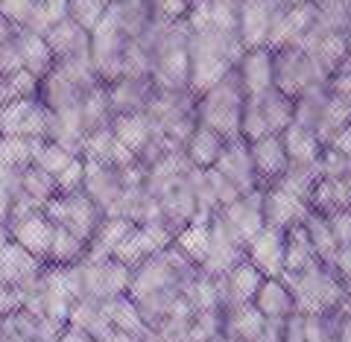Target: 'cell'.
<instances>
[{
  "label": "cell",
  "instance_id": "obj_1",
  "mask_svg": "<svg viewBox=\"0 0 351 342\" xmlns=\"http://www.w3.org/2000/svg\"><path fill=\"white\" fill-rule=\"evenodd\" d=\"M191 53V94H208L219 85L234 64L246 56V47L240 44V36L226 32H191L188 38Z\"/></svg>",
  "mask_w": 351,
  "mask_h": 342
},
{
  "label": "cell",
  "instance_id": "obj_2",
  "mask_svg": "<svg viewBox=\"0 0 351 342\" xmlns=\"http://www.w3.org/2000/svg\"><path fill=\"white\" fill-rule=\"evenodd\" d=\"M243 108H246L243 85H240V76L232 71L219 85H214L208 94H202L199 106H196V114H199V126L214 129L226 141H234L240 138Z\"/></svg>",
  "mask_w": 351,
  "mask_h": 342
},
{
  "label": "cell",
  "instance_id": "obj_3",
  "mask_svg": "<svg viewBox=\"0 0 351 342\" xmlns=\"http://www.w3.org/2000/svg\"><path fill=\"white\" fill-rule=\"evenodd\" d=\"M281 281L290 286L299 316H328L348 299L339 275L328 267L311 269L304 275H284Z\"/></svg>",
  "mask_w": 351,
  "mask_h": 342
},
{
  "label": "cell",
  "instance_id": "obj_4",
  "mask_svg": "<svg viewBox=\"0 0 351 342\" xmlns=\"http://www.w3.org/2000/svg\"><path fill=\"white\" fill-rule=\"evenodd\" d=\"M129 41H132V36L123 29L120 18L108 9L106 18L91 32V62H94V71L103 85L106 82L112 85L123 76V53H126Z\"/></svg>",
  "mask_w": 351,
  "mask_h": 342
},
{
  "label": "cell",
  "instance_id": "obj_5",
  "mask_svg": "<svg viewBox=\"0 0 351 342\" xmlns=\"http://www.w3.org/2000/svg\"><path fill=\"white\" fill-rule=\"evenodd\" d=\"M44 214L50 217L53 225L68 228L71 234H76L85 243H91V237L97 234V228H100V223L106 219L103 208L97 205L85 191H76V193H68V196L59 193L56 199L44 208Z\"/></svg>",
  "mask_w": 351,
  "mask_h": 342
},
{
  "label": "cell",
  "instance_id": "obj_6",
  "mask_svg": "<svg viewBox=\"0 0 351 342\" xmlns=\"http://www.w3.org/2000/svg\"><path fill=\"white\" fill-rule=\"evenodd\" d=\"M53 114L47 106L36 97L27 100H12L0 108V138H32V141H50Z\"/></svg>",
  "mask_w": 351,
  "mask_h": 342
},
{
  "label": "cell",
  "instance_id": "obj_7",
  "mask_svg": "<svg viewBox=\"0 0 351 342\" xmlns=\"http://www.w3.org/2000/svg\"><path fill=\"white\" fill-rule=\"evenodd\" d=\"M316 21H319V9H316L313 0H304V3L290 6V9L276 6L267 50L278 53V50H287V47H299V41L316 27Z\"/></svg>",
  "mask_w": 351,
  "mask_h": 342
},
{
  "label": "cell",
  "instance_id": "obj_8",
  "mask_svg": "<svg viewBox=\"0 0 351 342\" xmlns=\"http://www.w3.org/2000/svg\"><path fill=\"white\" fill-rule=\"evenodd\" d=\"M246 260V246L240 243L219 211L211 219V249H208V260L202 263V272L211 278H226L232 269H237Z\"/></svg>",
  "mask_w": 351,
  "mask_h": 342
},
{
  "label": "cell",
  "instance_id": "obj_9",
  "mask_svg": "<svg viewBox=\"0 0 351 342\" xmlns=\"http://www.w3.org/2000/svg\"><path fill=\"white\" fill-rule=\"evenodd\" d=\"M246 260L263 272V278L281 281L287 272V231L267 225L246 246Z\"/></svg>",
  "mask_w": 351,
  "mask_h": 342
},
{
  "label": "cell",
  "instance_id": "obj_10",
  "mask_svg": "<svg viewBox=\"0 0 351 342\" xmlns=\"http://www.w3.org/2000/svg\"><path fill=\"white\" fill-rule=\"evenodd\" d=\"M313 85L319 82H316V73L307 53H302L299 47H287L276 53V88L281 94H287L290 100H299Z\"/></svg>",
  "mask_w": 351,
  "mask_h": 342
},
{
  "label": "cell",
  "instance_id": "obj_11",
  "mask_svg": "<svg viewBox=\"0 0 351 342\" xmlns=\"http://www.w3.org/2000/svg\"><path fill=\"white\" fill-rule=\"evenodd\" d=\"M276 0H243L237 6V36L246 50H263L269 44Z\"/></svg>",
  "mask_w": 351,
  "mask_h": 342
},
{
  "label": "cell",
  "instance_id": "obj_12",
  "mask_svg": "<svg viewBox=\"0 0 351 342\" xmlns=\"http://www.w3.org/2000/svg\"><path fill=\"white\" fill-rule=\"evenodd\" d=\"M219 217L226 219V225L232 228V234L249 246L263 228H267V219H263V191H252L249 196H240L234 205H228L219 211Z\"/></svg>",
  "mask_w": 351,
  "mask_h": 342
},
{
  "label": "cell",
  "instance_id": "obj_13",
  "mask_svg": "<svg viewBox=\"0 0 351 342\" xmlns=\"http://www.w3.org/2000/svg\"><path fill=\"white\" fill-rule=\"evenodd\" d=\"M9 234L18 246H24L32 258L38 260H50V249H53V234H56V225L50 223V217L44 211H32L27 217L9 223Z\"/></svg>",
  "mask_w": 351,
  "mask_h": 342
},
{
  "label": "cell",
  "instance_id": "obj_14",
  "mask_svg": "<svg viewBox=\"0 0 351 342\" xmlns=\"http://www.w3.org/2000/svg\"><path fill=\"white\" fill-rule=\"evenodd\" d=\"M214 170L223 173L240 191V196H249L252 191H258V173H255V164H252L249 141H243V138H234L226 143V149Z\"/></svg>",
  "mask_w": 351,
  "mask_h": 342
},
{
  "label": "cell",
  "instance_id": "obj_15",
  "mask_svg": "<svg viewBox=\"0 0 351 342\" xmlns=\"http://www.w3.org/2000/svg\"><path fill=\"white\" fill-rule=\"evenodd\" d=\"M237 76L249 100L269 94L276 88V56H272V50H246V56L240 59Z\"/></svg>",
  "mask_w": 351,
  "mask_h": 342
},
{
  "label": "cell",
  "instance_id": "obj_16",
  "mask_svg": "<svg viewBox=\"0 0 351 342\" xmlns=\"http://www.w3.org/2000/svg\"><path fill=\"white\" fill-rule=\"evenodd\" d=\"M126 184H123V170L103 167L91 158H85V193L103 208V214L108 217L114 211V205L120 202Z\"/></svg>",
  "mask_w": 351,
  "mask_h": 342
},
{
  "label": "cell",
  "instance_id": "obj_17",
  "mask_svg": "<svg viewBox=\"0 0 351 342\" xmlns=\"http://www.w3.org/2000/svg\"><path fill=\"white\" fill-rule=\"evenodd\" d=\"M307 217H311V208L299 196L281 191V187L263 191V219H267V225L290 231L295 225H304Z\"/></svg>",
  "mask_w": 351,
  "mask_h": 342
},
{
  "label": "cell",
  "instance_id": "obj_18",
  "mask_svg": "<svg viewBox=\"0 0 351 342\" xmlns=\"http://www.w3.org/2000/svg\"><path fill=\"white\" fill-rule=\"evenodd\" d=\"M112 132H114V138L132 152V156H138V158L144 156V152L149 149V143L161 135L158 126L152 123V117H149L147 112L114 114V120H112Z\"/></svg>",
  "mask_w": 351,
  "mask_h": 342
},
{
  "label": "cell",
  "instance_id": "obj_19",
  "mask_svg": "<svg viewBox=\"0 0 351 342\" xmlns=\"http://www.w3.org/2000/svg\"><path fill=\"white\" fill-rule=\"evenodd\" d=\"M249 152H252L255 173L261 175V179H267L269 184H276L281 175L290 170V158H287V149H284L281 135H267V138L252 141Z\"/></svg>",
  "mask_w": 351,
  "mask_h": 342
},
{
  "label": "cell",
  "instance_id": "obj_20",
  "mask_svg": "<svg viewBox=\"0 0 351 342\" xmlns=\"http://www.w3.org/2000/svg\"><path fill=\"white\" fill-rule=\"evenodd\" d=\"M82 158H91L103 167H114V170H126L138 161V156L132 152L114 138L112 129H100V132H91L85 138V149H82Z\"/></svg>",
  "mask_w": 351,
  "mask_h": 342
},
{
  "label": "cell",
  "instance_id": "obj_21",
  "mask_svg": "<svg viewBox=\"0 0 351 342\" xmlns=\"http://www.w3.org/2000/svg\"><path fill=\"white\" fill-rule=\"evenodd\" d=\"M44 38H47L56 62H71V59H80V56H91V32H85L71 18H64L62 24H56Z\"/></svg>",
  "mask_w": 351,
  "mask_h": 342
},
{
  "label": "cell",
  "instance_id": "obj_22",
  "mask_svg": "<svg viewBox=\"0 0 351 342\" xmlns=\"http://www.w3.org/2000/svg\"><path fill=\"white\" fill-rule=\"evenodd\" d=\"M41 94H44L41 103L47 106L53 114H64V112H76V108H80L85 91L71 80L62 64H56L53 73L41 82Z\"/></svg>",
  "mask_w": 351,
  "mask_h": 342
},
{
  "label": "cell",
  "instance_id": "obj_23",
  "mask_svg": "<svg viewBox=\"0 0 351 342\" xmlns=\"http://www.w3.org/2000/svg\"><path fill=\"white\" fill-rule=\"evenodd\" d=\"M15 44H18L21 59H24V71H29L38 82L47 80V76L53 73V68H56V56H53L47 38L38 36V32H32V29L21 27L18 36H15Z\"/></svg>",
  "mask_w": 351,
  "mask_h": 342
},
{
  "label": "cell",
  "instance_id": "obj_24",
  "mask_svg": "<svg viewBox=\"0 0 351 342\" xmlns=\"http://www.w3.org/2000/svg\"><path fill=\"white\" fill-rule=\"evenodd\" d=\"M211 219H214L211 211H196V217L179 231V237L173 243L196 267H202L208 260V249H211Z\"/></svg>",
  "mask_w": 351,
  "mask_h": 342
},
{
  "label": "cell",
  "instance_id": "obj_25",
  "mask_svg": "<svg viewBox=\"0 0 351 342\" xmlns=\"http://www.w3.org/2000/svg\"><path fill=\"white\" fill-rule=\"evenodd\" d=\"M152 91H156V82L152 80H129V76H120L117 82L108 85V103H112L114 114H135V112H144L147 108Z\"/></svg>",
  "mask_w": 351,
  "mask_h": 342
},
{
  "label": "cell",
  "instance_id": "obj_26",
  "mask_svg": "<svg viewBox=\"0 0 351 342\" xmlns=\"http://www.w3.org/2000/svg\"><path fill=\"white\" fill-rule=\"evenodd\" d=\"M281 141H284V149H287L290 164H295V167H313V164L322 161V143L313 129L293 123L281 135Z\"/></svg>",
  "mask_w": 351,
  "mask_h": 342
},
{
  "label": "cell",
  "instance_id": "obj_27",
  "mask_svg": "<svg viewBox=\"0 0 351 342\" xmlns=\"http://www.w3.org/2000/svg\"><path fill=\"white\" fill-rule=\"evenodd\" d=\"M252 304H255L267 319H281V322H287L290 316H295V302H293L290 286L284 281H276V278H267L261 284V290H258Z\"/></svg>",
  "mask_w": 351,
  "mask_h": 342
},
{
  "label": "cell",
  "instance_id": "obj_28",
  "mask_svg": "<svg viewBox=\"0 0 351 342\" xmlns=\"http://www.w3.org/2000/svg\"><path fill=\"white\" fill-rule=\"evenodd\" d=\"M304 231H307V237H311V243H313L316 258H319L328 269H337V267H339V255H343V249H339V243H337V237H334L328 217L311 211V217L304 219Z\"/></svg>",
  "mask_w": 351,
  "mask_h": 342
},
{
  "label": "cell",
  "instance_id": "obj_29",
  "mask_svg": "<svg viewBox=\"0 0 351 342\" xmlns=\"http://www.w3.org/2000/svg\"><path fill=\"white\" fill-rule=\"evenodd\" d=\"M258 108L263 114V123H267L269 135H284L293 123H295V100H290L287 94H281L278 88H272L269 94L258 97Z\"/></svg>",
  "mask_w": 351,
  "mask_h": 342
},
{
  "label": "cell",
  "instance_id": "obj_30",
  "mask_svg": "<svg viewBox=\"0 0 351 342\" xmlns=\"http://www.w3.org/2000/svg\"><path fill=\"white\" fill-rule=\"evenodd\" d=\"M132 228L135 225H132L129 219H123V217H106L100 223V228H97V234L91 237V243H88V255L85 258H91V260L114 258L117 246L123 243V237L129 234Z\"/></svg>",
  "mask_w": 351,
  "mask_h": 342
},
{
  "label": "cell",
  "instance_id": "obj_31",
  "mask_svg": "<svg viewBox=\"0 0 351 342\" xmlns=\"http://www.w3.org/2000/svg\"><path fill=\"white\" fill-rule=\"evenodd\" d=\"M263 325H267V316L255 304H237L232 310H226L223 334L237 342H258Z\"/></svg>",
  "mask_w": 351,
  "mask_h": 342
},
{
  "label": "cell",
  "instance_id": "obj_32",
  "mask_svg": "<svg viewBox=\"0 0 351 342\" xmlns=\"http://www.w3.org/2000/svg\"><path fill=\"white\" fill-rule=\"evenodd\" d=\"M80 114H82L85 135L100 132V129H112L114 112H112V103H108V85H97V88H91V91L82 94Z\"/></svg>",
  "mask_w": 351,
  "mask_h": 342
},
{
  "label": "cell",
  "instance_id": "obj_33",
  "mask_svg": "<svg viewBox=\"0 0 351 342\" xmlns=\"http://www.w3.org/2000/svg\"><path fill=\"white\" fill-rule=\"evenodd\" d=\"M226 138H219L214 129H205L199 126L191 135L188 141V147H184V156H188V161L193 164V167H199V170H211L217 167V161L219 156H223V149H226Z\"/></svg>",
  "mask_w": 351,
  "mask_h": 342
},
{
  "label": "cell",
  "instance_id": "obj_34",
  "mask_svg": "<svg viewBox=\"0 0 351 342\" xmlns=\"http://www.w3.org/2000/svg\"><path fill=\"white\" fill-rule=\"evenodd\" d=\"M106 310V319L112 322L114 330H123V334L135 337V339H144L149 334V325L144 322V316H141L138 304L129 299V295H120V299H112L103 304Z\"/></svg>",
  "mask_w": 351,
  "mask_h": 342
},
{
  "label": "cell",
  "instance_id": "obj_35",
  "mask_svg": "<svg viewBox=\"0 0 351 342\" xmlns=\"http://www.w3.org/2000/svg\"><path fill=\"white\" fill-rule=\"evenodd\" d=\"M311 202L316 208V214L334 217L339 211H348L351 208V175H346V179H322L316 184Z\"/></svg>",
  "mask_w": 351,
  "mask_h": 342
},
{
  "label": "cell",
  "instance_id": "obj_36",
  "mask_svg": "<svg viewBox=\"0 0 351 342\" xmlns=\"http://www.w3.org/2000/svg\"><path fill=\"white\" fill-rule=\"evenodd\" d=\"M325 263L316 258L313 243L307 237L304 225H295L287 231V272L284 275H304L311 269H319Z\"/></svg>",
  "mask_w": 351,
  "mask_h": 342
},
{
  "label": "cell",
  "instance_id": "obj_37",
  "mask_svg": "<svg viewBox=\"0 0 351 342\" xmlns=\"http://www.w3.org/2000/svg\"><path fill=\"white\" fill-rule=\"evenodd\" d=\"M348 126H351V106L331 94L325 103V112L319 117V126H316V138H319L322 147H334V141L343 135Z\"/></svg>",
  "mask_w": 351,
  "mask_h": 342
},
{
  "label": "cell",
  "instance_id": "obj_38",
  "mask_svg": "<svg viewBox=\"0 0 351 342\" xmlns=\"http://www.w3.org/2000/svg\"><path fill=\"white\" fill-rule=\"evenodd\" d=\"M307 56L319 64L328 76H334L348 62V41L343 32H328V36H322L313 44V50L307 53Z\"/></svg>",
  "mask_w": 351,
  "mask_h": 342
},
{
  "label": "cell",
  "instance_id": "obj_39",
  "mask_svg": "<svg viewBox=\"0 0 351 342\" xmlns=\"http://www.w3.org/2000/svg\"><path fill=\"white\" fill-rule=\"evenodd\" d=\"M68 325L85 330V334H91L94 339H100V337H106L108 330H112V322L106 319L103 304H100V302H94V299L76 302V304H73V310H71V316H68Z\"/></svg>",
  "mask_w": 351,
  "mask_h": 342
},
{
  "label": "cell",
  "instance_id": "obj_40",
  "mask_svg": "<svg viewBox=\"0 0 351 342\" xmlns=\"http://www.w3.org/2000/svg\"><path fill=\"white\" fill-rule=\"evenodd\" d=\"M88 255V243L80 240L76 234H71L68 228L56 225V234H53V249H50V260L56 267H73V263L85 260Z\"/></svg>",
  "mask_w": 351,
  "mask_h": 342
},
{
  "label": "cell",
  "instance_id": "obj_41",
  "mask_svg": "<svg viewBox=\"0 0 351 342\" xmlns=\"http://www.w3.org/2000/svg\"><path fill=\"white\" fill-rule=\"evenodd\" d=\"M76 158H80V156H73L71 149H64L62 143H56V141H38L36 156H32V164H36V167H41L44 173H50L53 179H56V175H59L62 170H68Z\"/></svg>",
  "mask_w": 351,
  "mask_h": 342
},
{
  "label": "cell",
  "instance_id": "obj_42",
  "mask_svg": "<svg viewBox=\"0 0 351 342\" xmlns=\"http://www.w3.org/2000/svg\"><path fill=\"white\" fill-rule=\"evenodd\" d=\"M64 18H68V0H38L24 29H32V32H38V36H47V32L56 24H62Z\"/></svg>",
  "mask_w": 351,
  "mask_h": 342
},
{
  "label": "cell",
  "instance_id": "obj_43",
  "mask_svg": "<svg viewBox=\"0 0 351 342\" xmlns=\"http://www.w3.org/2000/svg\"><path fill=\"white\" fill-rule=\"evenodd\" d=\"M21 191H24L29 199H36L41 211L59 196L56 179H53L50 173H44L41 167H36V164H32V167H27V173H24V187H21Z\"/></svg>",
  "mask_w": 351,
  "mask_h": 342
},
{
  "label": "cell",
  "instance_id": "obj_44",
  "mask_svg": "<svg viewBox=\"0 0 351 342\" xmlns=\"http://www.w3.org/2000/svg\"><path fill=\"white\" fill-rule=\"evenodd\" d=\"M325 103H328V94L322 91V85L307 88L299 100H295V123L316 132V126H319V117L325 112Z\"/></svg>",
  "mask_w": 351,
  "mask_h": 342
},
{
  "label": "cell",
  "instance_id": "obj_45",
  "mask_svg": "<svg viewBox=\"0 0 351 342\" xmlns=\"http://www.w3.org/2000/svg\"><path fill=\"white\" fill-rule=\"evenodd\" d=\"M38 141L32 138H0V161L9 167L27 170L32 167V156H36Z\"/></svg>",
  "mask_w": 351,
  "mask_h": 342
},
{
  "label": "cell",
  "instance_id": "obj_46",
  "mask_svg": "<svg viewBox=\"0 0 351 342\" xmlns=\"http://www.w3.org/2000/svg\"><path fill=\"white\" fill-rule=\"evenodd\" d=\"M108 6L103 0H68V18L76 21L85 32H94L97 24L106 18Z\"/></svg>",
  "mask_w": 351,
  "mask_h": 342
},
{
  "label": "cell",
  "instance_id": "obj_47",
  "mask_svg": "<svg viewBox=\"0 0 351 342\" xmlns=\"http://www.w3.org/2000/svg\"><path fill=\"white\" fill-rule=\"evenodd\" d=\"M319 27L325 32H343L351 21V0H319Z\"/></svg>",
  "mask_w": 351,
  "mask_h": 342
},
{
  "label": "cell",
  "instance_id": "obj_48",
  "mask_svg": "<svg viewBox=\"0 0 351 342\" xmlns=\"http://www.w3.org/2000/svg\"><path fill=\"white\" fill-rule=\"evenodd\" d=\"M208 184H211V191H214V199H217V205H219V211L223 208H228V205H234L237 199H240V191L226 179L219 170H208Z\"/></svg>",
  "mask_w": 351,
  "mask_h": 342
},
{
  "label": "cell",
  "instance_id": "obj_49",
  "mask_svg": "<svg viewBox=\"0 0 351 342\" xmlns=\"http://www.w3.org/2000/svg\"><path fill=\"white\" fill-rule=\"evenodd\" d=\"M56 187H59V193L62 196H68V193H76V191H85V158L80 156L68 170H62L56 175Z\"/></svg>",
  "mask_w": 351,
  "mask_h": 342
},
{
  "label": "cell",
  "instance_id": "obj_50",
  "mask_svg": "<svg viewBox=\"0 0 351 342\" xmlns=\"http://www.w3.org/2000/svg\"><path fill=\"white\" fill-rule=\"evenodd\" d=\"M38 0H0V18H6L15 27H27Z\"/></svg>",
  "mask_w": 351,
  "mask_h": 342
},
{
  "label": "cell",
  "instance_id": "obj_51",
  "mask_svg": "<svg viewBox=\"0 0 351 342\" xmlns=\"http://www.w3.org/2000/svg\"><path fill=\"white\" fill-rule=\"evenodd\" d=\"M328 223H331V231H334V237L339 243V249H348L351 246V208L328 217Z\"/></svg>",
  "mask_w": 351,
  "mask_h": 342
},
{
  "label": "cell",
  "instance_id": "obj_52",
  "mask_svg": "<svg viewBox=\"0 0 351 342\" xmlns=\"http://www.w3.org/2000/svg\"><path fill=\"white\" fill-rule=\"evenodd\" d=\"M331 88H334V97H339L343 103H348L351 106V59L339 68L337 73H334V82H331Z\"/></svg>",
  "mask_w": 351,
  "mask_h": 342
},
{
  "label": "cell",
  "instance_id": "obj_53",
  "mask_svg": "<svg viewBox=\"0 0 351 342\" xmlns=\"http://www.w3.org/2000/svg\"><path fill=\"white\" fill-rule=\"evenodd\" d=\"M12 100H18V94L12 88V80H9V76H0V108L9 106Z\"/></svg>",
  "mask_w": 351,
  "mask_h": 342
},
{
  "label": "cell",
  "instance_id": "obj_54",
  "mask_svg": "<svg viewBox=\"0 0 351 342\" xmlns=\"http://www.w3.org/2000/svg\"><path fill=\"white\" fill-rule=\"evenodd\" d=\"M59 342H97L91 334H85V330H80V328H64V334L59 337Z\"/></svg>",
  "mask_w": 351,
  "mask_h": 342
},
{
  "label": "cell",
  "instance_id": "obj_55",
  "mask_svg": "<svg viewBox=\"0 0 351 342\" xmlns=\"http://www.w3.org/2000/svg\"><path fill=\"white\" fill-rule=\"evenodd\" d=\"M97 342H141V339H135V337H129V334H123V330H108L106 337H100Z\"/></svg>",
  "mask_w": 351,
  "mask_h": 342
},
{
  "label": "cell",
  "instance_id": "obj_56",
  "mask_svg": "<svg viewBox=\"0 0 351 342\" xmlns=\"http://www.w3.org/2000/svg\"><path fill=\"white\" fill-rule=\"evenodd\" d=\"M9 243H12V234H9V228H6L3 223H0V252H3V249L9 246Z\"/></svg>",
  "mask_w": 351,
  "mask_h": 342
},
{
  "label": "cell",
  "instance_id": "obj_57",
  "mask_svg": "<svg viewBox=\"0 0 351 342\" xmlns=\"http://www.w3.org/2000/svg\"><path fill=\"white\" fill-rule=\"evenodd\" d=\"M346 41H348V59H351V36H346Z\"/></svg>",
  "mask_w": 351,
  "mask_h": 342
},
{
  "label": "cell",
  "instance_id": "obj_58",
  "mask_svg": "<svg viewBox=\"0 0 351 342\" xmlns=\"http://www.w3.org/2000/svg\"><path fill=\"white\" fill-rule=\"evenodd\" d=\"M103 3H106V6H112V3H117V0H103Z\"/></svg>",
  "mask_w": 351,
  "mask_h": 342
}]
</instances>
